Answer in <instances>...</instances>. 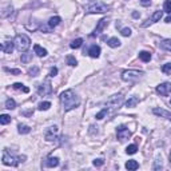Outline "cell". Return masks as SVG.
<instances>
[{"label":"cell","instance_id":"cell-32","mask_svg":"<svg viewBox=\"0 0 171 171\" xmlns=\"http://www.w3.org/2000/svg\"><path fill=\"white\" fill-rule=\"evenodd\" d=\"M10 122H11V116L10 115H5V114H3V115L0 116V123H2V124H8Z\"/></svg>","mask_w":171,"mask_h":171},{"label":"cell","instance_id":"cell-40","mask_svg":"<svg viewBox=\"0 0 171 171\" xmlns=\"http://www.w3.org/2000/svg\"><path fill=\"white\" fill-rule=\"evenodd\" d=\"M56 75H58V68L52 67V68H51V71H50V76L53 78V76H56Z\"/></svg>","mask_w":171,"mask_h":171},{"label":"cell","instance_id":"cell-37","mask_svg":"<svg viewBox=\"0 0 171 171\" xmlns=\"http://www.w3.org/2000/svg\"><path fill=\"white\" fill-rule=\"evenodd\" d=\"M28 74L31 75V76H38V75H39V68H38V67H32V68H29Z\"/></svg>","mask_w":171,"mask_h":171},{"label":"cell","instance_id":"cell-24","mask_svg":"<svg viewBox=\"0 0 171 171\" xmlns=\"http://www.w3.org/2000/svg\"><path fill=\"white\" fill-rule=\"evenodd\" d=\"M160 47L167 51H171V39H164L160 41Z\"/></svg>","mask_w":171,"mask_h":171},{"label":"cell","instance_id":"cell-35","mask_svg":"<svg viewBox=\"0 0 171 171\" xmlns=\"http://www.w3.org/2000/svg\"><path fill=\"white\" fill-rule=\"evenodd\" d=\"M107 114H108V108H103L100 112L96 114V119H98V121H100V119H103L104 116L107 115Z\"/></svg>","mask_w":171,"mask_h":171},{"label":"cell","instance_id":"cell-19","mask_svg":"<svg viewBox=\"0 0 171 171\" xmlns=\"http://www.w3.org/2000/svg\"><path fill=\"white\" fill-rule=\"evenodd\" d=\"M139 59L142 62H145V63L150 62L151 60V53L147 52V51H142V52H139Z\"/></svg>","mask_w":171,"mask_h":171},{"label":"cell","instance_id":"cell-28","mask_svg":"<svg viewBox=\"0 0 171 171\" xmlns=\"http://www.w3.org/2000/svg\"><path fill=\"white\" fill-rule=\"evenodd\" d=\"M15 107H16V103H15V100L14 99H7L5 100V108H8V110H14Z\"/></svg>","mask_w":171,"mask_h":171},{"label":"cell","instance_id":"cell-30","mask_svg":"<svg viewBox=\"0 0 171 171\" xmlns=\"http://www.w3.org/2000/svg\"><path fill=\"white\" fill-rule=\"evenodd\" d=\"M138 151V147H136V145H130L126 148V152H127L128 155H133V154H135V152Z\"/></svg>","mask_w":171,"mask_h":171},{"label":"cell","instance_id":"cell-44","mask_svg":"<svg viewBox=\"0 0 171 171\" xmlns=\"http://www.w3.org/2000/svg\"><path fill=\"white\" fill-rule=\"evenodd\" d=\"M166 23H171V16H167L166 17Z\"/></svg>","mask_w":171,"mask_h":171},{"label":"cell","instance_id":"cell-38","mask_svg":"<svg viewBox=\"0 0 171 171\" xmlns=\"http://www.w3.org/2000/svg\"><path fill=\"white\" fill-rule=\"evenodd\" d=\"M92 163H94V166H95V167H100V166H103V164H104V159H102V158L95 159V160L92 162Z\"/></svg>","mask_w":171,"mask_h":171},{"label":"cell","instance_id":"cell-11","mask_svg":"<svg viewBox=\"0 0 171 171\" xmlns=\"http://www.w3.org/2000/svg\"><path fill=\"white\" fill-rule=\"evenodd\" d=\"M107 26H108V19H106V17H104V19L99 20V22H98V26H96V28H95L94 34H92L91 36H96V35H99L102 31H103L104 28H106Z\"/></svg>","mask_w":171,"mask_h":171},{"label":"cell","instance_id":"cell-17","mask_svg":"<svg viewBox=\"0 0 171 171\" xmlns=\"http://www.w3.org/2000/svg\"><path fill=\"white\" fill-rule=\"evenodd\" d=\"M126 169L127 170H136V169H139V163H138L136 160H127L126 162Z\"/></svg>","mask_w":171,"mask_h":171},{"label":"cell","instance_id":"cell-4","mask_svg":"<svg viewBox=\"0 0 171 171\" xmlns=\"http://www.w3.org/2000/svg\"><path fill=\"white\" fill-rule=\"evenodd\" d=\"M124 102V96H123L122 94H116V95H112V96H110V99L107 100L106 106L107 108H111V110H116L121 107V104Z\"/></svg>","mask_w":171,"mask_h":171},{"label":"cell","instance_id":"cell-25","mask_svg":"<svg viewBox=\"0 0 171 171\" xmlns=\"http://www.w3.org/2000/svg\"><path fill=\"white\" fill-rule=\"evenodd\" d=\"M17 131H19V134H29L31 133V128H29L28 126H26V124H19Z\"/></svg>","mask_w":171,"mask_h":171},{"label":"cell","instance_id":"cell-15","mask_svg":"<svg viewBox=\"0 0 171 171\" xmlns=\"http://www.w3.org/2000/svg\"><path fill=\"white\" fill-rule=\"evenodd\" d=\"M46 166L47 167H58L59 166V158L56 157H50L48 159L46 160Z\"/></svg>","mask_w":171,"mask_h":171},{"label":"cell","instance_id":"cell-3","mask_svg":"<svg viewBox=\"0 0 171 171\" xmlns=\"http://www.w3.org/2000/svg\"><path fill=\"white\" fill-rule=\"evenodd\" d=\"M145 72L143 71H136V70H126L122 72V79L124 82L133 83V82H138L140 78H143Z\"/></svg>","mask_w":171,"mask_h":171},{"label":"cell","instance_id":"cell-43","mask_svg":"<svg viewBox=\"0 0 171 171\" xmlns=\"http://www.w3.org/2000/svg\"><path fill=\"white\" fill-rule=\"evenodd\" d=\"M40 29H41V31H43V32H50V31H51V27L41 26V27H40Z\"/></svg>","mask_w":171,"mask_h":171},{"label":"cell","instance_id":"cell-8","mask_svg":"<svg viewBox=\"0 0 171 171\" xmlns=\"http://www.w3.org/2000/svg\"><path fill=\"white\" fill-rule=\"evenodd\" d=\"M44 138H46L47 142H55V140L58 139V127H56V126L48 127V130L44 134Z\"/></svg>","mask_w":171,"mask_h":171},{"label":"cell","instance_id":"cell-26","mask_svg":"<svg viewBox=\"0 0 171 171\" xmlns=\"http://www.w3.org/2000/svg\"><path fill=\"white\" fill-rule=\"evenodd\" d=\"M162 15H163V11H155L154 15H152V17H151V22L152 23L159 22V20L162 19Z\"/></svg>","mask_w":171,"mask_h":171},{"label":"cell","instance_id":"cell-46","mask_svg":"<svg viewBox=\"0 0 171 171\" xmlns=\"http://www.w3.org/2000/svg\"><path fill=\"white\" fill-rule=\"evenodd\" d=\"M167 119H169V121L171 122V114H170V112H169V115H167Z\"/></svg>","mask_w":171,"mask_h":171},{"label":"cell","instance_id":"cell-1","mask_svg":"<svg viewBox=\"0 0 171 171\" xmlns=\"http://www.w3.org/2000/svg\"><path fill=\"white\" fill-rule=\"evenodd\" d=\"M60 102L64 111H71L80 104V99L75 95L72 90H66L60 94Z\"/></svg>","mask_w":171,"mask_h":171},{"label":"cell","instance_id":"cell-20","mask_svg":"<svg viewBox=\"0 0 171 171\" xmlns=\"http://www.w3.org/2000/svg\"><path fill=\"white\" fill-rule=\"evenodd\" d=\"M82 44H83V39L82 38H78V39H75V40L71 41L70 47L72 50H76V48H79V47H82Z\"/></svg>","mask_w":171,"mask_h":171},{"label":"cell","instance_id":"cell-13","mask_svg":"<svg viewBox=\"0 0 171 171\" xmlns=\"http://www.w3.org/2000/svg\"><path fill=\"white\" fill-rule=\"evenodd\" d=\"M14 46H15L14 41H5V43L2 44V51H3L4 53H12Z\"/></svg>","mask_w":171,"mask_h":171},{"label":"cell","instance_id":"cell-45","mask_svg":"<svg viewBox=\"0 0 171 171\" xmlns=\"http://www.w3.org/2000/svg\"><path fill=\"white\" fill-rule=\"evenodd\" d=\"M133 16L134 17H139V14H138V12H133Z\"/></svg>","mask_w":171,"mask_h":171},{"label":"cell","instance_id":"cell-22","mask_svg":"<svg viewBox=\"0 0 171 171\" xmlns=\"http://www.w3.org/2000/svg\"><path fill=\"white\" fill-rule=\"evenodd\" d=\"M20 59H22V63L27 64V63H29V62L32 60V53L31 52H27V51H26L24 53H22V58H20Z\"/></svg>","mask_w":171,"mask_h":171},{"label":"cell","instance_id":"cell-14","mask_svg":"<svg viewBox=\"0 0 171 171\" xmlns=\"http://www.w3.org/2000/svg\"><path fill=\"white\" fill-rule=\"evenodd\" d=\"M34 51H35V53H36L39 58H44V56L47 55V50L43 48V47H40L39 44H35L34 46Z\"/></svg>","mask_w":171,"mask_h":171},{"label":"cell","instance_id":"cell-31","mask_svg":"<svg viewBox=\"0 0 171 171\" xmlns=\"http://www.w3.org/2000/svg\"><path fill=\"white\" fill-rule=\"evenodd\" d=\"M162 72L166 74V75H171V63H166V64H163V67H162Z\"/></svg>","mask_w":171,"mask_h":171},{"label":"cell","instance_id":"cell-23","mask_svg":"<svg viewBox=\"0 0 171 171\" xmlns=\"http://www.w3.org/2000/svg\"><path fill=\"white\" fill-rule=\"evenodd\" d=\"M12 87H14L15 90H22L24 94H28V92H29V88H28V87H24L23 83H14Z\"/></svg>","mask_w":171,"mask_h":171},{"label":"cell","instance_id":"cell-21","mask_svg":"<svg viewBox=\"0 0 171 171\" xmlns=\"http://www.w3.org/2000/svg\"><path fill=\"white\" fill-rule=\"evenodd\" d=\"M138 103H139V99H138L136 96H131L127 102H126V107H127V108L128 107H135Z\"/></svg>","mask_w":171,"mask_h":171},{"label":"cell","instance_id":"cell-6","mask_svg":"<svg viewBox=\"0 0 171 171\" xmlns=\"http://www.w3.org/2000/svg\"><path fill=\"white\" fill-rule=\"evenodd\" d=\"M116 136H118V139L121 140V142H124L126 139H128V138L131 136V131L128 130L126 126L122 124L116 128Z\"/></svg>","mask_w":171,"mask_h":171},{"label":"cell","instance_id":"cell-34","mask_svg":"<svg viewBox=\"0 0 171 171\" xmlns=\"http://www.w3.org/2000/svg\"><path fill=\"white\" fill-rule=\"evenodd\" d=\"M163 11L167 14H171V0H166L163 4Z\"/></svg>","mask_w":171,"mask_h":171},{"label":"cell","instance_id":"cell-7","mask_svg":"<svg viewBox=\"0 0 171 171\" xmlns=\"http://www.w3.org/2000/svg\"><path fill=\"white\" fill-rule=\"evenodd\" d=\"M2 162H3V164H5V166H12V167L17 166V159L15 157H12V155L8 154L7 150H4V152H3Z\"/></svg>","mask_w":171,"mask_h":171},{"label":"cell","instance_id":"cell-39","mask_svg":"<svg viewBox=\"0 0 171 171\" xmlns=\"http://www.w3.org/2000/svg\"><path fill=\"white\" fill-rule=\"evenodd\" d=\"M121 34L123 35V36L127 38V36H130V35H131V29H130V28H122Z\"/></svg>","mask_w":171,"mask_h":171},{"label":"cell","instance_id":"cell-12","mask_svg":"<svg viewBox=\"0 0 171 171\" xmlns=\"http://www.w3.org/2000/svg\"><path fill=\"white\" fill-rule=\"evenodd\" d=\"M88 55L91 56V58H94V59L99 58V55H100V47L96 46V44L91 46L90 47V50H88Z\"/></svg>","mask_w":171,"mask_h":171},{"label":"cell","instance_id":"cell-16","mask_svg":"<svg viewBox=\"0 0 171 171\" xmlns=\"http://www.w3.org/2000/svg\"><path fill=\"white\" fill-rule=\"evenodd\" d=\"M60 22H62V19L59 16H52L48 20V27H51V28H55L56 26L60 24Z\"/></svg>","mask_w":171,"mask_h":171},{"label":"cell","instance_id":"cell-36","mask_svg":"<svg viewBox=\"0 0 171 171\" xmlns=\"http://www.w3.org/2000/svg\"><path fill=\"white\" fill-rule=\"evenodd\" d=\"M4 71H5V72H8V74H12V75H20V74H22V71L17 70V68H15V70H11V68H4Z\"/></svg>","mask_w":171,"mask_h":171},{"label":"cell","instance_id":"cell-18","mask_svg":"<svg viewBox=\"0 0 171 171\" xmlns=\"http://www.w3.org/2000/svg\"><path fill=\"white\" fill-rule=\"evenodd\" d=\"M107 44H108L111 48H116V47L121 46V40H119L118 38H111L107 40Z\"/></svg>","mask_w":171,"mask_h":171},{"label":"cell","instance_id":"cell-41","mask_svg":"<svg viewBox=\"0 0 171 171\" xmlns=\"http://www.w3.org/2000/svg\"><path fill=\"white\" fill-rule=\"evenodd\" d=\"M162 167H163V166H162V162H160V160H157V162H155L154 170H159V169H162Z\"/></svg>","mask_w":171,"mask_h":171},{"label":"cell","instance_id":"cell-2","mask_svg":"<svg viewBox=\"0 0 171 171\" xmlns=\"http://www.w3.org/2000/svg\"><path fill=\"white\" fill-rule=\"evenodd\" d=\"M14 43H15V47H16L17 51H20V52H26V51L29 48L31 40H29V38L27 36V35L19 34V35H16V36H15Z\"/></svg>","mask_w":171,"mask_h":171},{"label":"cell","instance_id":"cell-42","mask_svg":"<svg viewBox=\"0 0 171 171\" xmlns=\"http://www.w3.org/2000/svg\"><path fill=\"white\" fill-rule=\"evenodd\" d=\"M140 4H142L143 7H148V5L151 4V0H140Z\"/></svg>","mask_w":171,"mask_h":171},{"label":"cell","instance_id":"cell-27","mask_svg":"<svg viewBox=\"0 0 171 171\" xmlns=\"http://www.w3.org/2000/svg\"><path fill=\"white\" fill-rule=\"evenodd\" d=\"M66 62H67V64L71 66V67H75V66L78 64V60L75 59V56H72V55H68L67 58H66Z\"/></svg>","mask_w":171,"mask_h":171},{"label":"cell","instance_id":"cell-47","mask_svg":"<svg viewBox=\"0 0 171 171\" xmlns=\"http://www.w3.org/2000/svg\"><path fill=\"white\" fill-rule=\"evenodd\" d=\"M170 162H171V152H170Z\"/></svg>","mask_w":171,"mask_h":171},{"label":"cell","instance_id":"cell-48","mask_svg":"<svg viewBox=\"0 0 171 171\" xmlns=\"http://www.w3.org/2000/svg\"><path fill=\"white\" fill-rule=\"evenodd\" d=\"M170 103H171V100H170Z\"/></svg>","mask_w":171,"mask_h":171},{"label":"cell","instance_id":"cell-9","mask_svg":"<svg viewBox=\"0 0 171 171\" xmlns=\"http://www.w3.org/2000/svg\"><path fill=\"white\" fill-rule=\"evenodd\" d=\"M157 92L162 96H167V95L171 94V83L169 82H164L160 83L159 86H157Z\"/></svg>","mask_w":171,"mask_h":171},{"label":"cell","instance_id":"cell-33","mask_svg":"<svg viewBox=\"0 0 171 171\" xmlns=\"http://www.w3.org/2000/svg\"><path fill=\"white\" fill-rule=\"evenodd\" d=\"M154 114L155 115H159V116H166L169 115V112H167L166 110H162V108H154Z\"/></svg>","mask_w":171,"mask_h":171},{"label":"cell","instance_id":"cell-29","mask_svg":"<svg viewBox=\"0 0 171 171\" xmlns=\"http://www.w3.org/2000/svg\"><path fill=\"white\" fill-rule=\"evenodd\" d=\"M51 107V103L50 102H41V103H39V106H38V108L40 110V111H47Z\"/></svg>","mask_w":171,"mask_h":171},{"label":"cell","instance_id":"cell-10","mask_svg":"<svg viewBox=\"0 0 171 171\" xmlns=\"http://www.w3.org/2000/svg\"><path fill=\"white\" fill-rule=\"evenodd\" d=\"M38 92L40 95H50L51 92H52V86H51V83H50V80H46L44 82V84H40V86H38Z\"/></svg>","mask_w":171,"mask_h":171},{"label":"cell","instance_id":"cell-5","mask_svg":"<svg viewBox=\"0 0 171 171\" xmlns=\"http://www.w3.org/2000/svg\"><path fill=\"white\" fill-rule=\"evenodd\" d=\"M107 11H108V5L103 4V3H95L86 8L87 14H104Z\"/></svg>","mask_w":171,"mask_h":171}]
</instances>
